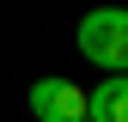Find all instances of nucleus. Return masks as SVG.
<instances>
[{
    "mask_svg": "<svg viewBox=\"0 0 128 122\" xmlns=\"http://www.w3.org/2000/svg\"><path fill=\"white\" fill-rule=\"evenodd\" d=\"M79 55L104 73H128V6H98L79 18Z\"/></svg>",
    "mask_w": 128,
    "mask_h": 122,
    "instance_id": "1",
    "label": "nucleus"
},
{
    "mask_svg": "<svg viewBox=\"0 0 128 122\" xmlns=\"http://www.w3.org/2000/svg\"><path fill=\"white\" fill-rule=\"evenodd\" d=\"M30 116L37 122H86V92L73 80H37L30 86Z\"/></svg>",
    "mask_w": 128,
    "mask_h": 122,
    "instance_id": "2",
    "label": "nucleus"
},
{
    "mask_svg": "<svg viewBox=\"0 0 128 122\" xmlns=\"http://www.w3.org/2000/svg\"><path fill=\"white\" fill-rule=\"evenodd\" d=\"M86 122H128V73H110L86 92Z\"/></svg>",
    "mask_w": 128,
    "mask_h": 122,
    "instance_id": "3",
    "label": "nucleus"
}]
</instances>
